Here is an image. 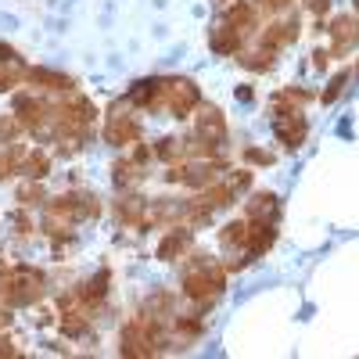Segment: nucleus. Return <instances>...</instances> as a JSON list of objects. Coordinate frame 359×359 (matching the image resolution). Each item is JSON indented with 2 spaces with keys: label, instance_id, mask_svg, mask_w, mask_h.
<instances>
[{
  "label": "nucleus",
  "instance_id": "obj_10",
  "mask_svg": "<svg viewBox=\"0 0 359 359\" xmlns=\"http://www.w3.org/2000/svg\"><path fill=\"white\" fill-rule=\"evenodd\" d=\"M309 8L313 11H327V0H309Z\"/></svg>",
  "mask_w": 359,
  "mask_h": 359
},
{
  "label": "nucleus",
  "instance_id": "obj_3",
  "mask_svg": "<svg viewBox=\"0 0 359 359\" xmlns=\"http://www.w3.org/2000/svg\"><path fill=\"white\" fill-rule=\"evenodd\" d=\"M43 291V277L36 273L33 266H15L11 273L0 280V298L8 306H33Z\"/></svg>",
  "mask_w": 359,
  "mask_h": 359
},
{
  "label": "nucleus",
  "instance_id": "obj_1",
  "mask_svg": "<svg viewBox=\"0 0 359 359\" xmlns=\"http://www.w3.org/2000/svg\"><path fill=\"white\" fill-rule=\"evenodd\" d=\"M184 291L187 298H194V302H212V298H219L223 291V269L212 262V259H191L184 266Z\"/></svg>",
  "mask_w": 359,
  "mask_h": 359
},
{
  "label": "nucleus",
  "instance_id": "obj_8",
  "mask_svg": "<svg viewBox=\"0 0 359 359\" xmlns=\"http://www.w3.org/2000/svg\"><path fill=\"white\" fill-rule=\"evenodd\" d=\"M331 36H334V50H338V54H345L348 47H355V43H359V22H355L352 15L338 18V22L331 25Z\"/></svg>",
  "mask_w": 359,
  "mask_h": 359
},
{
  "label": "nucleus",
  "instance_id": "obj_5",
  "mask_svg": "<svg viewBox=\"0 0 359 359\" xmlns=\"http://www.w3.org/2000/svg\"><path fill=\"white\" fill-rule=\"evenodd\" d=\"M198 133H201L205 147H223V144H226V123H223L219 108H205V111H201Z\"/></svg>",
  "mask_w": 359,
  "mask_h": 359
},
{
  "label": "nucleus",
  "instance_id": "obj_12",
  "mask_svg": "<svg viewBox=\"0 0 359 359\" xmlns=\"http://www.w3.org/2000/svg\"><path fill=\"white\" fill-rule=\"evenodd\" d=\"M0 323H4V316H0Z\"/></svg>",
  "mask_w": 359,
  "mask_h": 359
},
{
  "label": "nucleus",
  "instance_id": "obj_2",
  "mask_svg": "<svg viewBox=\"0 0 359 359\" xmlns=\"http://www.w3.org/2000/svg\"><path fill=\"white\" fill-rule=\"evenodd\" d=\"M97 216V198H86V194H69V198H57L47 205V230L50 233H65L76 219H90Z\"/></svg>",
  "mask_w": 359,
  "mask_h": 359
},
{
  "label": "nucleus",
  "instance_id": "obj_4",
  "mask_svg": "<svg viewBox=\"0 0 359 359\" xmlns=\"http://www.w3.org/2000/svg\"><path fill=\"white\" fill-rule=\"evenodd\" d=\"M273 130H277V137H280L287 147H298V144H302V137H306L302 108H280V104H277V111H273Z\"/></svg>",
  "mask_w": 359,
  "mask_h": 359
},
{
  "label": "nucleus",
  "instance_id": "obj_9",
  "mask_svg": "<svg viewBox=\"0 0 359 359\" xmlns=\"http://www.w3.org/2000/svg\"><path fill=\"white\" fill-rule=\"evenodd\" d=\"M184 245H187V233L184 230H172L165 241H162V248H158V259H172L176 252H184Z\"/></svg>",
  "mask_w": 359,
  "mask_h": 359
},
{
  "label": "nucleus",
  "instance_id": "obj_7",
  "mask_svg": "<svg viewBox=\"0 0 359 359\" xmlns=\"http://www.w3.org/2000/svg\"><path fill=\"white\" fill-rule=\"evenodd\" d=\"M104 137H108V144H130V140L140 137V126H137V118H130V115H111Z\"/></svg>",
  "mask_w": 359,
  "mask_h": 359
},
{
  "label": "nucleus",
  "instance_id": "obj_6",
  "mask_svg": "<svg viewBox=\"0 0 359 359\" xmlns=\"http://www.w3.org/2000/svg\"><path fill=\"white\" fill-rule=\"evenodd\" d=\"M25 76V62L11 50V47H4L0 43V90H11V86H18V79Z\"/></svg>",
  "mask_w": 359,
  "mask_h": 359
},
{
  "label": "nucleus",
  "instance_id": "obj_11",
  "mask_svg": "<svg viewBox=\"0 0 359 359\" xmlns=\"http://www.w3.org/2000/svg\"><path fill=\"white\" fill-rule=\"evenodd\" d=\"M4 352H8V355H15V348H11V341H0V355H4Z\"/></svg>",
  "mask_w": 359,
  "mask_h": 359
}]
</instances>
